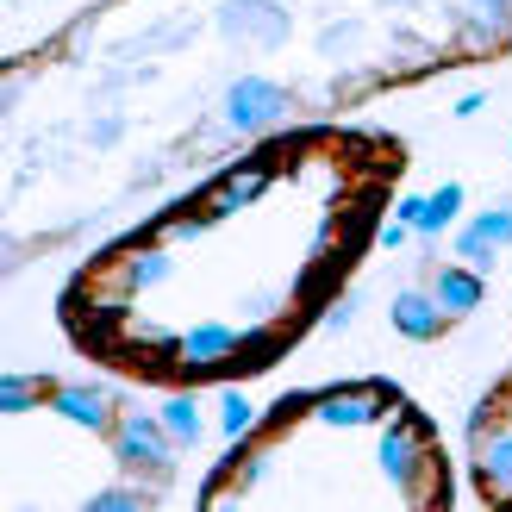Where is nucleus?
I'll use <instances>...</instances> for the list:
<instances>
[{
    "mask_svg": "<svg viewBox=\"0 0 512 512\" xmlns=\"http://www.w3.org/2000/svg\"><path fill=\"white\" fill-rule=\"evenodd\" d=\"M219 25H225L232 38H250V44H263V50L288 38V13H281L275 0H225Z\"/></svg>",
    "mask_w": 512,
    "mask_h": 512,
    "instance_id": "6e6552de",
    "label": "nucleus"
},
{
    "mask_svg": "<svg viewBox=\"0 0 512 512\" xmlns=\"http://www.w3.org/2000/svg\"><path fill=\"white\" fill-rule=\"evenodd\" d=\"M375 463H381V475L394 481V488H406V494H419L413 488V475L431 463V431L413 419V413H400L394 425H381V444H375Z\"/></svg>",
    "mask_w": 512,
    "mask_h": 512,
    "instance_id": "7ed1b4c3",
    "label": "nucleus"
},
{
    "mask_svg": "<svg viewBox=\"0 0 512 512\" xmlns=\"http://www.w3.org/2000/svg\"><path fill=\"white\" fill-rule=\"evenodd\" d=\"M406 238H413V225H406V219H388V225H381V250H406Z\"/></svg>",
    "mask_w": 512,
    "mask_h": 512,
    "instance_id": "412c9836",
    "label": "nucleus"
},
{
    "mask_svg": "<svg viewBox=\"0 0 512 512\" xmlns=\"http://www.w3.org/2000/svg\"><path fill=\"white\" fill-rule=\"evenodd\" d=\"M431 294H438V306L450 319H469V313H481V300H488V281L469 263H438L431 269Z\"/></svg>",
    "mask_w": 512,
    "mask_h": 512,
    "instance_id": "9d476101",
    "label": "nucleus"
},
{
    "mask_svg": "<svg viewBox=\"0 0 512 512\" xmlns=\"http://www.w3.org/2000/svg\"><path fill=\"white\" fill-rule=\"evenodd\" d=\"M88 506H94V512H138V506H150V494H144V488H100Z\"/></svg>",
    "mask_w": 512,
    "mask_h": 512,
    "instance_id": "a211bd4d",
    "label": "nucleus"
},
{
    "mask_svg": "<svg viewBox=\"0 0 512 512\" xmlns=\"http://www.w3.org/2000/svg\"><path fill=\"white\" fill-rule=\"evenodd\" d=\"M388 7H419V0H388Z\"/></svg>",
    "mask_w": 512,
    "mask_h": 512,
    "instance_id": "a878e982",
    "label": "nucleus"
},
{
    "mask_svg": "<svg viewBox=\"0 0 512 512\" xmlns=\"http://www.w3.org/2000/svg\"><path fill=\"white\" fill-rule=\"evenodd\" d=\"M38 400H50V388L44 381H32V375H0V413H25V406H38Z\"/></svg>",
    "mask_w": 512,
    "mask_h": 512,
    "instance_id": "f3484780",
    "label": "nucleus"
},
{
    "mask_svg": "<svg viewBox=\"0 0 512 512\" xmlns=\"http://www.w3.org/2000/svg\"><path fill=\"white\" fill-rule=\"evenodd\" d=\"M263 188H269V169H263V163H244V169H232V175H225V182L207 194V213H238V207H250Z\"/></svg>",
    "mask_w": 512,
    "mask_h": 512,
    "instance_id": "f8f14e48",
    "label": "nucleus"
},
{
    "mask_svg": "<svg viewBox=\"0 0 512 512\" xmlns=\"http://www.w3.org/2000/svg\"><path fill=\"white\" fill-rule=\"evenodd\" d=\"M88 138H94V144H119V119H94Z\"/></svg>",
    "mask_w": 512,
    "mask_h": 512,
    "instance_id": "5701e85b",
    "label": "nucleus"
},
{
    "mask_svg": "<svg viewBox=\"0 0 512 512\" xmlns=\"http://www.w3.org/2000/svg\"><path fill=\"white\" fill-rule=\"evenodd\" d=\"M388 319H394L400 338H413V344H431L450 325V313L438 306V294H431V288H400L394 306H388Z\"/></svg>",
    "mask_w": 512,
    "mask_h": 512,
    "instance_id": "1a4fd4ad",
    "label": "nucleus"
},
{
    "mask_svg": "<svg viewBox=\"0 0 512 512\" xmlns=\"http://www.w3.org/2000/svg\"><path fill=\"white\" fill-rule=\"evenodd\" d=\"M175 450H182V444L169 438L163 413H119V425H113V463L125 475H169Z\"/></svg>",
    "mask_w": 512,
    "mask_h": 512,
    "instance_id": "f257e3e1",
    "label": "nucleus"
},
{
    "mask_svg": "<svg viewBox=\"0 0 512 512\" xmlns=\"http://www.w3.org/2000/svg\"><path fill=\"white\" fill-rule=\"evenodd\" d=\"M356 306H363V294H344V300H338V306L325 313V331H344V325L356 319Z\"/></svg>",
    "mask_w": 512,
    "mask_h": 512,
    "instance_id": "aec40b11",
    "label": "nucleus"
},
{
    "mask_svg": "<svg viewBox=\"0 0 512 512\" xmlns=\"http://www.w3.org/2000/svg\"><path fill=\"white\" fill-rule=\"evenodd\" d=\"M456 213H463V188H456V182H444L438 194H425V213H419V225H413V232H419V238H438L444 225H456Z\"/></svg>",
    "mask_w": 512,
    "mask_h": 512,
    "instance_id": "2eb2a0df",
    "label": "nucleus"
},
{
    "mask_svg": "<svg viewBox=\"0 0 512 512\" xmlns=\"http://www.w3.org/2000/svg\"><path fill=\"white\" fill-rule=\"evenodd\" d=\"M388 413V388H325L313 394V419L325 431H363Z\"/></svg>",
    "mask_w": 512,
    "mask_h": 512,
    "instance_id": "39448f33",
    "label": "nucleus"
},
{
    "mask_svg": "<svg viewBox=\"0 0 512 512\" xmlns=\"http://www.w3.org/2000/svg\"><path fill=\"white\" fill-rule=\"evenodd\" d=\"M294 107V94L269 82V75H238L232 88H225V125L232 132H269V125H281Z\"/></svg>",
    "mask_w": 512,
    "mask_h": 512,
    "instance_id": "f03ea898",
    "label": "nucleus"
},
{
    "mask_svg": "<svg viewBox=\"0 0 512 512\" xmlns=\"http://www.w3.org/2000/svg\"><path fill=\"white\" fill-rule=\"evenodd\" d=\"M350 44H356V25H325V38H319V50H325V57H344Z\"/></svg>",
    "mask_w": 512,
    "mask_h": 512,
    "instance_id": "6ab92c4d",
    "label": "nucleus"
},
{
    "mask_svg": "<svg viewBox=\"0 0 512 512\" xmlns=\"http://www.w3.org/2000/svg\"><path fill=\"white\" fill-rule=\"evenodd\" d=\"M512 244V207L500 200V207H488L481 219H469L463 232H456V263L469 269H494V256Z\"/></svg>",
    "mask_w": 512,
    "mask_h": 512,
    "instance_id": "423d86ee",
    "label": "nucleus"
},
{
    "mask_svg": "<svg viewBox=\"0 0 512 512\" xmlns=\"http://www.w3.org/2000/svg\"><path fill=\"white\" fill-rule=\"evenodd\" d=\"M238 350H244V331L238 325H225V319H200L188 325L182 338H175V363L182 369H225V363H238Z\"/></svg>",
    "mask_w": 512,
    "mask_h": 512,
    "instance_id": "20e7f679",
    "label": "nucleus"
},
{
    "mask_svg": "<svg viewBox=\"0 0 512 512\" xmlns=\"http://www.w3.org/2000/svg\"><path fill=\"white\" fill-rule=\"evenodd\" d=\"M119 281H125V288H163V281H169V250H163V244L132 250V256L119 263Z\"/></svg>",
    "mask_w": 512,
    "mask_h": 512,
    "instance_id": "ddd939ff",
    "label": "nucleus"
},
{
    "mask_svg": "<svg viewBox=\"0 0 512 512\" xmlns=\"http://www.w3.org/2000/svg\"><path fill=\"white\" fill-rule=\"evenodd\" d=\"M469 7H475L481 19H500V25L512 19V0H469Z\"/></svg>",
    "mask_w": 512,
    "mask_h": 512,
    "instance_id": "4be33fe9",
    "label": "nucleus"
},
{
    "mask_svg": "<svg viewBox=\"0 0 512 512\" xmlns=\"http://www.w3.org/2000/svg\"><path fill=\"white\" fill-rule=\"evenodd\" d=\"M50 413L82 425V431H113L119 413H113V394L94 388V381H69V388H50Z\"/></svg>",
    "mask_w": 512,
    "mask_h": 512,
    "instance_id": "0eeeda50",
    "label": "nucleus"
},
{
    "mask_svg": "<svg viewBox=\"0 0 512 512\" xmlns=\"http://www.w3.org/2000/svg\"><path fill=\"white\" fill-rule=\"evenodd\" d=\"M481 107H488V94H463V100H456V119H475Z\"/></svg>",
    "mask_w": 512,
    "mask_h": 512,
    "instance_id": "393cba45",
    "label": "nucleus"
},
{
    "mask_svg": "<svg viewBox=\"0 0 512 512\" xmlns=\"http://www.w3.org/2000/svg\"><path fill=\"white\" fill-rule=\"evenodd\" d=\"M475 469H481V488H488V500H512V431H481Z\"/></svg>",
    "mask_w": 512,
    "mask_h": 512,
    "instance_id": "9b49d317",
    "label": "nucleus"
},
{
    "mask_svg": "<svg viewBox=\"0 0 512 512\" xmlns=\"http://www.w3.org/2000/svg\"><path fill=\"white\" fill-rule=\"evenodd\" d=\"M163 425H169V438L182 444V450H194V444H200V431H207V419H200V400H194V394L163 400Z\"/></svg>",
    "mask_w": 512,
    "mask_h": 512,
    "instance_id": "4468645a",
    "label": "nucleus"
},
{
    "mask_svg": "<svg viewBox=\"0 0 512 512\" xmlns=\"http://www.w3.org/2000/svg\"><path fill=\"white\" fill-rule=\"evenodd\" d=\"M419 213H425V194H406L394 207V219H406V225H419Z\"/></svg>",
    "mask_w": 512,
    "mask_h": 512,
    "instance_id": "b1692460",
    "label": "nucleus"
},
{
    "mask_svg": "<svg viewBox=\"0 0 512 512\" xmlns=\"http://www.w3.org/2000/svg\"><path fill=\"white\" fill-rule=\"evenodd\" d=\"M219 431L225 438H250L256 431V406H250V394H238V388H225V400H219Z\"/></svg>",
    "mask_w": 512,
    "mask_h": 512,
    "instance_id": "dca6fc26",
    "label": "nucleus"
}]
</instances>
